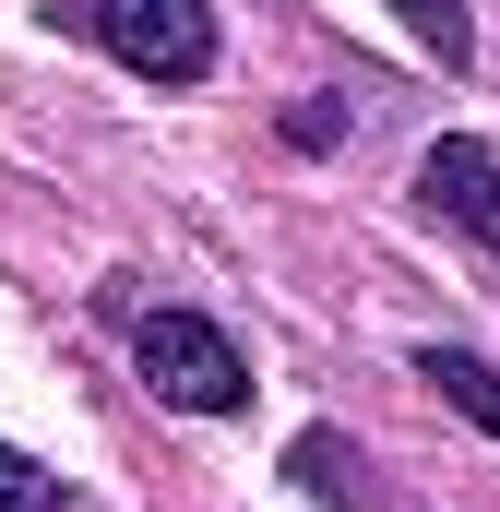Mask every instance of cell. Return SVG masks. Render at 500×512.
Segmentation results:
<instances>
[{"label":"cell","instance_id":"7a4b0ae2","mask_svg":"<svg viewBox=\"0 0 500 512\" xmlns=\"http://www.w3.org/2000/svg\"><path fill=\"white\" fill-rule=\"evenodd\" d=\"M84 24H96V48L131 60L143 84H203L215 72V12L203 0H84Z\"/></svg>","mask_w":500,"mask_h":512},{"label":"cell","instance_id":"5b68a950","mask_svg":"<svg viewBox=\"0 0 500 512\" xmlns=\"http://www.w3.org/2000/svg\"><path fill=\"white\" fill-rule=\"evenodd\" d=\"M393 12H405V36H417L441 72H465V60H477V24H465V0H393Z\"/></svg>","mask_w":500,"mask_h":512},{"label":"cell","instance_id":"8992f818","mask_svg":"<svg viewBox=\"0 0 500 512\" xmlns=\"http://www.w3.org/2000/svg\"><path fill=\"white\" fill-rule=\"evenodd\" d=\"M286 465H298V477H310V489H322V501H358V453H346V441H334V429H310V441H298V453H286Z\"/></svg>","mask_w":500,"mask_h":512},{"label":"cell","instance_id":"277c9868","mask_svg":"<svg viewBox=\"0 0 500 512\" xmlns=\"http://www.w3.org/2000/svg\"><path fill=\"white\" fill-rule=\"evenodd\" d=\"M417 382H441V393H453V405H465V417L500 441V370H489V358H465V346H429V358H417Z\"/></svg>","mask_w":500,"mask_h":512},{"label":"cell","instance_id":"52a82bcc","mask_svg":"<svg viewBox=\"0 0 500 512\" xmlns=\"http://www.w3.org/2000/svg\"><path fill=\"white\" fill-rule=\"evenodd\" d=\"M0 512H72V501H60V477H48L36 453H12V441H0Z\"/></svg>","mask_w":500,"mask_h":512},{"label":"cell","instance_id":"6da1fadb","mask_svg":"<svg viewBox=\"0 0 500 512\" xmlns=\"http://www.w3.org/2000/svg\"><path fill=\"white\" fill-rule=\"evenodd\" d=\"M131 358H143V382L167 393V405H191V417H239L250 405V358L203 322V310H143Z\"/></svg>","mask_w":500,"mask_h":512},{"label":"cell","instance_id":"3957f363","mask_svg":"<svg viewBox=\"0 0 500 512\" xmlns=\"http://www.w3.org/2000/svg\"><path fill=\"white\" fill-rule=\"evenodd\" d=\"M417 203H429V215H453V227L500 262V167H489V143H465V131H453V143H429Z\"/></svg>","mask_w":500,"mask_h":512}]
</instances>
